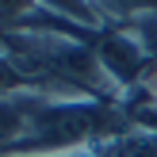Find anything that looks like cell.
<instances>
[{"mask_svg":"<svg viewBox=\"0 0 157 157\" xmlns=\"http://www.w3.org/2000/svg\"><path fill=\"white\" fill-rule=\"evenodd\" d=\"M92 50H96L104 77L115 84V92H138L146 84V77H150V69L157 65L146 54V46L123 27H104L96 35V42H92Z\"/></svg>","mask_w":157,"mask_h":157,"instance_id":"obj_1","label":"cell"},{"mask_svg":"<svg viewBox=\"0 0 157 157\" xmlns=\"http://www.w3.org/2000/svg\"><path fill=\"white\" fill-rule=\"evenodd\" d=\"M38 92H19V96H4L0 100V157L12 153L19 146L23 130L31 123V111L38 107Z\"/></svg>","mask_w":157,"mask_h":157,"instance_id":"obj_2","label":"cell"},{"mask_svg":"<svg viewBox=\"0 0 157 157\" xmlns=\"http://www.w3.org/2000/svg\"><path fill=\"white\" fill-rule=\"evenodd\" d=\"M38 8H46V12L61 15V19H69V23H81V27H88V31H104V19L96 15V8H92L88 0H38Z\"/></svg>","mask_w":157,"mask_h":157,"instance_id":"obj_3","label":"cell"},{"mask_svg":"<svg viewBox=\"0 0 157 157\" xmlns=\"http://www.w3.org/2000/svg\"><path fill=\"white\" fill-rule=\"evenodd\" d=\"M35 8H38V0H0V31L23 27V19H27Z\"/></svg>","mask_w":157,"mask_h":157,"instance_id":"obj_4","label":"cell"},{"mask_svg":"<svg viewBox=\"0 0 157 157\" xmlns=\"http://www.w3.org/2000/svg\"><path fill=\"white\" fill-rule=\"evenodd\" d=\"M19 92H31V88H27V81H23V73L12 65V58L0 50V100L4 96H19Z\"/></svg>","mask_w":157,"mask_h":157,"instance_id":"obj_5","label":"cell"}]
</instances>
